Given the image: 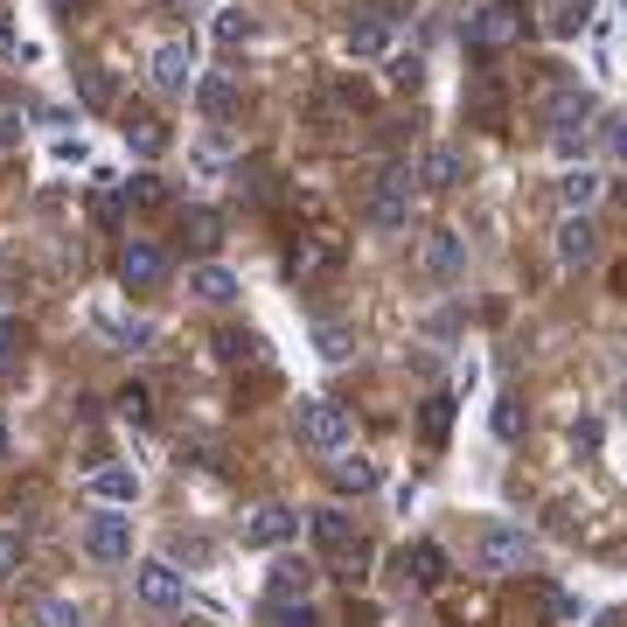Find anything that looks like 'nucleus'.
<instances>
[{"label":"nucleus","instance_id":"nucleus-1","mask_svg":"<svg viewBox=\"0 0 627 627\" xmlns=\"http://www.w3.org/2000/svg\"><path fill=\"white\" fill-rule=\"evenodd\" d=\"M411 167L405 161H391V167H376L370 175V196H363V217L376 223V231H405L411 223Z\"/></svg>","mask_w":627,"mask_h":627},{"label":"nucleus","instance_id":"nucleus-2","mask_svg":"<svg viewBox=\"0 0 627 627\" xmlns=\"http://www.w3.org/2000/svg\"><path fill=\"white\" fill-rule=\"evenodd\" d=\"M293 432H300L314 453H341V446H349V411H341L335 397H300Z\"/></svg>","mask_w":627,"mask_h":627},{"label":"nucleus","instance_id":"nucleus-3","mask_svg":"<svg viewBox=\"0 0 627 627\" xmlns=\"http://www.w3.org/2000/svg\"><path fill=\"white\" fill-rule=\"evenodd\" d=\"M84 558L98 565H132V516H119V509H91L84 516Z\"/></svg>","mask_w":627,"mask_h":627},{"label":"nucleus","instance_id":"nucleus-4","mask_svg":"<svg viewBox=\"0 0 627 627\" xmlns=\"http://www.w3.org/2000/svg\"><path fill=\"white\" fill-rule=\"evenodd\" d=\"M132 600H140L147 614H175V606L188 600L182 593V572L167 558H140V565H132Z\"/></svg>","mask_w":627,"mask_h":627},{"label":"nucleus","instance_id":"nucleus-5","mask_svg":"<svg viewBox=\"0 0 627 627\" xmlns=\"http://www.w3.org/2000/svg\"><path fill=\"white\" fill-rule=\"evenodd\" d=\"M523 28H530V14L516 8V0H488L481 14H467V43L474 49H509Z\"/></svg>","mask_w":627,"mask_h":627},{"label":"nucleus","instance_id":"nucleus-6","mask_svg":"<svg viewBox=\"0 0 627 627\" xmlns=\"http://www.w3.org/2000/svg\"><path fill=\"white\" fill-rule=\"evenodd\" d=\"M537 558V537L516 523H488L481 530V572H523V565Z\"/></svg>","mask_w":627,"mask_h":627},{"label":"nucleus","instance_id":"nucleus-7","mask_svg":"<svg viewBox=\"0 0 627 627\" xmlns=\"http://www.w3.org/2000/svg\"><path fill=\"white\" fill-rule=\"evenodd\" d=\"M147 84H154L161 98H188V91H196V49H188V43H161L154 63H147Z\"/></svg>","mask_w":627,"mask_h":627},{"label":"nucleus","instance_id":"nucleus-8","mask_svg":"<svg viewBox=\"0 0 627 627\" xmlns=\"http://www.w3.org/2000/svg\"><path fill=\"white\" fill-rule=\"evenodd\" d=\"M167 279V252L154 237H126V252H119V287L126 293H154Z\"/></svg>","mask_w":627,"mask_h":627},{"label":"nucleus","instance_id":"nucleus-9","mask_svg":"<svg viewBox=\"0 0 627 627\" xmlns=\"http://www.w3.org/2000/svg\"><path fill=\"white\" fill-rule=\"evenodd\" d=\"M293 537H300V509H287V502H265V509L244 516V544H252V550H279Z\"/></svg>","mask_w":627,"mask_h":627},{"label":"nucleus","instance_id":"nucleus-10","mask_svg":"<svg viewBox=\"0 0 627 627\" xmlns=\"http://www.w3.org/2000/svg\"><path fill=\"white\" fill-rule=\"evenodd\" d=\"M585 119H593V91H585V84H550V91H544V126H550V132L585 126Z\"/></svg>","mask_w":627,"mask_h":627},{"label":"nucleus","instance_id":"nucleus-11","mask_svg":"<svg viewBox=\"0 0 627 627\" xmlns=\"http://www.w3.org/2000/svg\"><path fill=\"white\" fill-rule=\"evenodd\" d=\"M328 481L341 488V496H370V488L384 481V467L363 461V453H335V461H328Z\"/></svg>","mask_w":627,"mask_h":627},{"label":"nucleus","instance_id":"nucleus-12","mask_svg":"<svg viewBox=\"0 0 627 627\" xmlns=\"http://www.w3.org/2000/svg\"><path fill=\"white\" fill-rule=\"evenodd\" d=\"M558 258H565V265H593V258H600L593 217H565V223H558Z\"/></svg>","mask_w":627,"mask_h":627},{"label":"nucleus","instance_id":"nucleus-13","mask_svg":"<svg viewBox=\"0 0 627 627\" xmlns=\"http://www.w3.org/2000/svg\"><path fill=\"white\" fill-rule=\"evenodd\" d=\"M461 265H467V237L461 231H432L426 237V272L432 279H461Z\"/></svg>","mask_w":627,"mask_h":627},{"label":"nucleus","instance_id":"nucleus-14","mask_svg":"<svg viewBox=\"0 0 627 627\" xmlns=\"http://www.w3.org/2000/svg\"><path fill=\"white\" fill-rule=\"evenodd\" d=\"M307 523H314V544L328 550V558H349V550H356V523L341 516V509H314Z\"/></svg>","mask_w":627,"mask_h":627},{"label":"nucleus","instance_id":"nucleus-15","mask_svg":"<svg viewBox=\"0 0 627 627\" xmlns=\"http://www.w3.org/2000/svg\"><path fill=\"white\" fill-rule=\"evenodd\" d=\"M188 293L209 300V307H231V300H237V272H231V265H196V272H188Z\"/></svg>","mask_w":627,"mask_h":627},{"label":"nucleus","instance_id":"nucleus-16","mask_svg":"<svg viewBox=\"0 0 627 627\" xmlns=\"http://www.w3.org/2000/svg\"><path fill=\"white\" fill-rule=\"evenodd\" d=\"M314 558H279L272 565V600H307L314 593Z\"/></svg>","mask_w":627,"mask_h":627},{"label":"nucleus","instance_id":"nucleus-17","mask_svg":"<svg viewBox=\"0 0 627 627\" xmlns=\"http://www.w3.org/2000/svg\"><path fill=\"white\" fill-rule=\"evenodd\" d=\"M411 175L426 182V188H453V182H461V154H453V147H426Z\"/></svg>","mask_w":627,"mask_h":627},{"label":"nucleus","instance_id":"nucleus-18","mask_svg":"<svg viewBox=\"0 0 627 627\" xmlns=\"http://www.w3.org/2000/svg\"><path fill=\"white\" fill-rule=\"evenodd\" d=\"M558 202H565V217H585V209L600 202V175L593 167H572V175L558 182Z\"/></svg>","mask_w":627,"mask_h":627},{"label":"nucleus","instance_id":"nucleus-19","mask_svg":"<svg viewBox=\"0 0 627 627\" xmlns=\"http://www.w3.org/2000/svg\"><path fill=\"white\" fill-rule=\"evenodd\" d=\"M91 488H98V502H105V509H119V502L140 496V474H126V467H98V474H91Z\"/></svg>","mask_w":627,"mask_h":627},{"label":"nucleus","instance_id":"nucleus-20","mask_svg":"<svg viewBox=\"0 0 627 627\" xmlns=\"http://www.w3.org/2000/svg\"><path fill=\"white\" fill-rule=\"evenodd\" d=\"M196 98H202V112H209V119H231V112H237V84L231 78H196Z\"/></svg>","mask_w":627,"mask_h":627},{"label":"nucleus","instance_id":"nucleus-21","mask_svg":"<svg viewBox=\"0 0 627 627\" xmlns=\"http://www.w3.org/2000/svg\"><path fill=\"white\" fill-rule=\"evenodd\" d=\"M349 49H356V56H384V49H391V22H384V14L349 22Z\"/></svg>","mask_w":627,"mask_h":627},{"label":"nucleus","instance_id":"nucleus-22","mask_svg":"<svg viewBox=\"0 0 627 627\" xmlns=\"http://www.w3.org/2000/svg\"><path fill=\"white\" fill-rule=\"evenodd\" d=\"M446 426H453V397H446V391H432V397H426V411H418V432H426V446H440V440H446Z\"/></svg>","mask_w":627,"mask_h":627},{"label":"nucleus","instance_id":"nucleus-23","mask_svg":"<svg viewBox=\"0 0 627 627\" xmlns=\"http://www.w3.org/2000/svg\"><path fill=\"white\" fill-rule=\"evenodd\" d=\"M265 620H272V627H321V614L307 600H272V606H265Z\"/></svg>","mask_w":627,"mask_h":627},{"label":"nucleus","instance_id":"nucleus-24","mask_svg":"<svg viewBox=\"0 0 627 627\" xmlns=\"http://www.w3.org/2000/svg\"><path fill=\"white\" fill-rule=\"evenodd\" d=\"M98 328H105L112 341H126V349H132V341H154L147 321H126V314H112V307H98Z\"/></svg>","mask_w":627,"mask_h":627},{"label":"nucleus","instance_id":"nucleus-25","mask_svg":"<svg viewBox=\"0 0 627 627\" xmlns=\"http://www.w3.org/2000/svg\"><path fill=\"white\" fill-rule=\"evenodd\" d=\"M35 627H84V606H70V600H35Z\"/></svg>","mask_w":627,"mask_h":627},{"label":"nucleus","instance_id":"nucleus-26","mask_svg":"<svg viewBox=\"0 0 627 627\" xmlns=\"http://www.w3.org/2000/svg\"><path fill=\"white\" fill-rule=\"evenodd\" d=\"M217 43H223V49L252 43V14H244V8H223V14H217Z\"/></svg>","mask_w":627,"mask_h":627},{"label":"nucleus","instance_id":"nucleus-27","mask_svg":"<svg viewBox=\"0 0 627 627\" xmlns=\"http://www.w3.org/2000/svg\"><path fill=\"white\" fill-rule=\"evenodd\" d=\"M126 147H140V154H161V147H167L161 119H126Z\"/></svg>","mask_w":627,"mask_h":627},{"label":"nucleus","instance_id":"nucleus-28","mask_svg":"<svg viewBox=\"0 0 627 627\" xmlns=\"http://www.w3.org/2000/svg\"><path fill=\"white\" fill-rule=\"evenodd\" d=\"M411 565H418V585H440V579H446V550H440V544H418Z\"/></svg>","mask_w":627,"mask_h":627},{"label":"nucleus","instance_id":"nucleus-29","mask_svg":"<svg viewBox=\"0 0 627 627\" xmlns=\"http://www.w3.org/2000/svg\"><path fill=\"white\" fill-rule=\"evenodd\" d=\"M585 8H593V0H558V8H550V35H579Z\"/></svg>","mask_w":627,"mask_h":627},{"label":"nucleus","instance_id":"nucleus-30","mask_svg":"<svg viewBox=\"0 0 627 627\" xmlns=\"http://www.w3.org/2000/svg\"><path fill=\"white\" fill-rule=\"evenodd\" d=\"M314 341H321V356H328V363H349V349H356V335L335 328V321H328V328H314Z\"/></svg>","mask_w":627,"mask_h":627},{"label":"nucleus","instance_id":"nucleus-31","mask_svg":"<svg viewBox=\"0 0 627 627\" xmlns=\"http://www.w3.org/2000/svg\"><path fill=\"white\" fill-rule=\"evenodd\" d=\"M22 558H28L22 530H0V579H14V572H22Z\"/></svg>","mask_w":627,"mask_h":627},{"label":"nucleus","instance_id":"nucleus-32","mask_svg":"<svg viewBox=\"0 0 627 627\" xmlns=\"http://www.w3.org/2000/svg\"><path fill=\"white\" fill-rule=\"evenodd\" d=\"M585 140H593L585 126H565V132H550V154H558V161H579V154H585Z\"/></svg>","mask_w":627,"mask_h":627},{"label":"nucleus","instance_id":"nucleus-33","mask_svg":"<svg viewBox=\"0 0 627 627\" xmlns=\"http://www.w3.org/2000/svg\"><path fill=\"white\" fill-rule=\"evenodd\" d=\"M78 91H84V105H112V78H105V70H78Z\"/></svg>","mask_w":627,"mask_h":627},{"label":"nucleus","instance_id":"nucleus-34","mask_svg":"<svg viewBox=\"0 0 627 627\" xmlns=\"http://www.w3.org/2000/svg\"><path fill=\"white\" fill-rule=\"evenodd\" d=\"M600 147H606V161L627 167V119H606V126H600Z\"/></svg>","mask_w":627,"mask_h":627},{"label":"nucleus","instance_id":"nucleus-35","mask_svg":"<svg viewBox=\"0 0 627 627\" xmlns=\"http://www.w3.org/2000/svg\"><path fill=\"white\" fill-rule=\"evenodd\" d=\"M217 356H231V363H237V356H258V341L237 335V328H223V335H217Z\"/></svg>","mask_w":627,"mask_h":627},{"label":"nucleus","instance_id":"nucleus-36","mask_svg":"<svg viewBox=\"0 0 627 627\" xmlns=\"http://www.w3.org/2000/svg\"><path fill=\"white\" fill-rule=\"evenodd\" d=\"M516 426H523L516 397H502V405H496V440H516Z\"/></svg>","mask_w":627,"mask_h":627},{"label":"nucleus","instance_id":"nucleus-37","mask_svg":"<svg viewBox=\"0 0 627 627\" xmlns=\"http://www.w3.org/2000/svg\"><path fill=\"white\" fill-rule=\"evenodd\" d=\"M188 231H196V244H217V231H223V223L209 217V209H188Z\"/></svg>","mask_w":627,"mask_h":627},{"label":"nucleus","instance_id":"nucleus-38","mask_svg":"<svg viewBox=\"0 0 627 627\" xmlns=\"http://www.w3.org/2000/svg\"><path fill=\"white\" fill-rule=\"evenodd\" d=\"M126 196H132V202H161V175H132Z\"/></svg>","mask_w":627,"mask_h":627},{"label":"nucleus","instance_id":"nucleus-39","mask_svg":"<svg viewBox=\"0 0 627 627\" xmlns=\"http://www.w3.org/2000/svg\"><path fill=\"white\" fill-rule=\"evenodd\" d=\"M119 418H132V426L147 418V391H140V384H132V391H119Z\"/></svg>","mask_w":627,"mask_h":627},{"label":"nucleus","instance_id":"nucleus-40","mask_svg":"<svg viewBox=\"0 0 627 627\" xmlns=\"http://www.w3.org/2000/svg\"><path fill=\"white\" fill-rule=\"evenodd\" d=\"M14 140H22V112L0 105V147H14Z\"/></svg>","mask_w":627,"mask_h":627},{"label":"nucleus","instance_id":"nucleus-41","mask_svg":"<svg viewBox=\"0 0 627 627\" xmlns=\"http://www.w3.org/2000/svg\"><path fill=\"white\" fill-rule=\"evenodd\" d=\"M14 341H22V328H14V321H0V376H8V363H14Z\"/></svg>","mask_w":627,"mask_h":627},{"label":"nucleus","instance_id":"nucleus-42","mask_svg":"<svg viewBox=\"0 0 627 627\" xmlns=\"http://www.w3.org/2000/svg\"><path fill=\"white\" fill-rule=\"evenodd\" d=\"M175 8H202V0H175Z\"/></svg>","mask_w":627,"mask_h":627},{"label":"nucleus","instance_id":"nucleus-43","mask_svg":"<svg viewBox=\"0 0 627 627\" xmlns=\"http://www.w3.org/2000/svg\"><path fill=\"white\" fill-rule=\"evenodd\" d=\"M620 405H627V391H620Z\"/></svg>","mask_w":627,"mask_h":627}]
</instances>
